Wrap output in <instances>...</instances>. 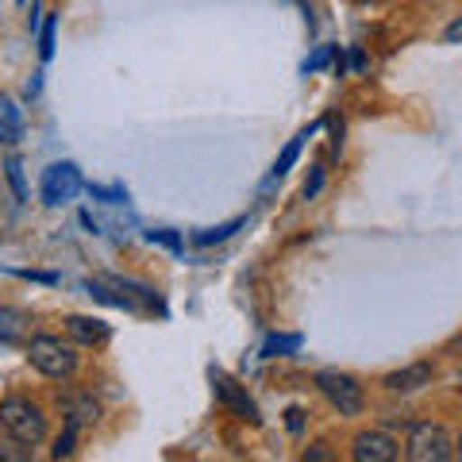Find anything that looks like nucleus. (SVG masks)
I'll use <instances>...</instances> for the list:
<instances>
[{"mask_svg": "<svg viewBox=\"0 0 462 462\" xmlns=\"http://www.w3.org/2000/svg\"><path fill=\"white\" fill-rule=\"evenodd\" d=\"M0 424H5V431L16 443H27V447H35L42 436H47V416H42L39 404L32 401H23V397H12L0 404Z\"/></svg>", "mask_w": 462, "mask_h": 462, "instance_id": "f257e3e1", "label": "nucleus"}, {"mask_svg": "<svg viewBox=\"0 0 462 462\" xmlns=\"http://www.w3.org/2000/svg\"><path fill=\"white\" fill-rule=\"evenodd\" d=\"M27 358H32V366L39 374H47V378H69V374L78 370V351L54 336H35L27 343Z\"/></svg>", "mask_w": 462, "mask_h": 462, "instance_id": "f03ea898", "label": "nucleus"}, {"mask_svg": "<svg viewBox=\"0 0 462 462\" xmlns=\"http://www.w3.org/2000/svg\"><path fill=\"white\" fill-rule=\"evenodd\" d=\"M404 455H409L412 462H447L455 455V443L451 436H447V428L443 424H412L409 431V443H404Z\"/></svg>", "mask_w": 462, "mask_h": 462, "instance_id": "7ed1b4c3", "label": "nucleus"}, {"mask_svg": "<svg viewBox=\"0 0 462 462\" xmlns=\"http://www.w3.org/2000/svg\"><path fill=\"white\" fill-rule=\"evenodd\" d=\"M316 389L328 397L331 409H339V416H358L363 412V385H358L351 374H339V370H320L316 374Z\"/></svg>", "mask_w": 462, "mask_h": 462, "instance_id": "20e7f679", "label": "nucleus"}, {"mask_svg": "<svg viewBox=\"0 0 462 462\" xmlns=\"http://www.w3.org/2000/svg\"><path fill=\"white\" fill-rule=\"evenodd\" d=\"M42 200L47 205H66V200H74L81 193V173L74 162H54L42 170Z\"/></svg>", "mask_w": 462, "mask_h": 462, "instance_id": "39448f33", "label": "nucleus"}, {"mask_svg": "<svg viewBox=\"0 0 462 462\" xmlns=\"http://www.w3.org/2000/svg\"><path fill=\"white\" fill-rule=\"evenodd\" d=\"M351 455H355V462H393L397 439L389 436V431H358Z\"/></svg>", "mask_w": 462, "mask_h": 462, "instance_id": "423d86ee", "label": "nucleus"}, {"mask_svg": "<svg viewBox=\"0 0 462 462\" xmlns=\"http://www.w3.org/2000/svg\"><path fill=\"white\" fill-rule=\"evenodd\" d=\"M212 385H216V397H220L231 412L243 416V420H251V424H258V409H254V401L247 397V389H239L231 378H224V374H216Z\"/></svg>", "mask_w": 462, "mask_h": 462, "instance_id": "0eeeda50", "label": "nucleus"}, {"mask_svg": "<svg viewBox=\"0 0 462 462\" xmlns=\"http://www.w3.org/2000/svg\"><path fill=\"white\" fill-rule=\"evenodd\" d=\"M431 382V363H412V366H404V370H393V374H385V389L389 393H416V389H424Z\"/></svg>", "mask_w": 462, "mask_h": 462, "instance_id": "6e6552de", "label": "nucleus"}, {"mask_svg": "<svg viewBox=\"0 0 462 462\" xmlns=\"http://www.w3.org/2000/svg\"><path fill=\"white\" fill-rule=\"evenodd\" d=\"M58 409L66 412V420L69 424H97V416H100V404L89 397V393H66V397H58Z\"/></svg>", "mask_w": 462, "mask_h": 462, "instance_id": "1a4fd4ad", "label": "nucleus"}, {"mask_svg": "<svg viewBox=\"0 0 462 462\" xmlns=\"http://www.w3.org/2000/svg\"><path fill=\"white\" fill-rule=\"evenodd\" d=\"M69 339H78L81 346H97L108 339V324L105 320H93V316H69L66 320Z\"/></svg>", "mask_w": 462, "mask_h": 462, "instance_id": "9d476101", "label": "nucleus"}, {"mask_svg": "<svg viewBox=\"0 0 462 462\" xmlns=\"http://www.w3.org/2000/svg\"><path fill=\"white\" fill-rule=\"evenodd\" d=\"M23 135V112L12 97H0V143H16Z\"/></svg>", "mask_w": 462, "mask_h": 462, "instance_id": "9b49d317", "label": "nucleus"}, {"mask_svg": "<svg viewBox=\"0 0 462 462\" xmlns=\"http://www.w3.org/2000/svg\"><path fill=\"white\" fill-rule=\"evenodd\" d=\"M316 127H320V124H312V127H305V132H300L297 139H289V147L282 151V158H278V162H273V170H270V181H278L282 178V173L289 170V166H293L297 162V154H300V147H305V139L316 132Z\"/></svg>", "mask_w": 462, "mask_h": 462, "instance_id": "f8f14e48", "label": "nucleus"}, {"mask_svg": "<svg viewBox=\"0 0 462 462\" xmlns=\"http://www.w3.org/2000/svg\"><path fill=\"white\" fill-rule=\"evenodd\" d=\"M23 328H27V316L16 312V309H0V339L12 343V339H20L23 336Z\"/></svg>", "mask_w": 462, "mask_h": 462, "instance_id": "ddd939ff", "label": "nucleus"}, {"mask_svg": "<svg viewBox=\"0 0 462 462\" xmlns=\"http://www.w3.org/2000/svg\"><path fill=\"white\" fill-rule=\"evenodd\" d=\"M239 227H243V220H227V224H220V227L197 231V236H193V243H197V247H212V243H224V239H231V236H236Z\"/></svg>", "mask_w": 462, "mask_h": 462, "instance_id": "4468645a", "label": "nucleus"}, {"mask_svg": "<svg viewBox=\"0 0 462 462\" xmlns=\"http://www.w3.org/2000/svg\"><path fill=\"white\" fill-rule=\"evenodd\" d=\"M74 439H78V424L66 420V431L54 439V451H51V455H54V458H69V455H74Z\"/></svg>", "mask_w": 462, "mask_h": 462, "instance_id": "2eb2a0df", "label": "nucleus"}, {"mask_svg": "<svg viewBox=\"0 0 462 462\" xmlns=\"http://www.w3.org/2000/svg\"><path fill=\"white\" fill-rule=\"evenodd\" d=\"M300 346V336H273L266 343V355H282V351H297Z\"/></svg>", "mask_w": 462, "mask_h": 462, "instance_id": "dca6fc26", "label": "nucleus"}, {"mask_svg": "<svg viewBox=\"0 0 462 462\" xmlns=\"http://www.w3.org/2000/svg\"><path fill=\"white\" fill-rule=\"evenodd\" d=\"M8 181H12V193H16L20 200L27 197L23 189V170H20V158H8Z\"/></svg>", "mask_w": 462, "mask_h": 462, "instance_id": "f3484780", "label": "nucleus"}, {"mask_svg": "<svg viewBox=\"0 0 462 462\" xmlns=\"http://www.w3.org/2000/svg\"><path fill=\"white\" fill-rule=\"evenodd\" d=\"M54 27H58V20L54 16H47V23H42V47H39V54H42V62L54 54Z\"/></svg>", "mask_w": 462, "mask_h": 462, "instance_id": "a211bd4d", "label": "nucleus"}, {"mask_svg": "<svg viewBox=\"0 0 462 462\" xmlns=\"http://www.w3.org/2000/svg\"><path fill=\"white\" fill-rule=\"evenodd\" d=\"M151 239L162 243V247H170V251H181V239L173 236V231H151Z\"/></svg>", "mask_w": 462, "mask_h": 462, "instance_id": "6ab92c4d", "label": "nucleus"}, {"mask_svg": "<svg viewBox=\"0 0 462 462\" xmlns=\"http://www.w3.org/2000/svg\"><path fill=\"white\" fill-rule=\"evenodd\" d=\"M443 39H447V42H462V20H455V23H447V32H443Z\"/></svg>", "mask_w": 462, "mask_h": 462, "instance_id": "aec40b11", "label": "nucleus"}, {"mask_svg": "<svg viewBox=\"0 0 462 462\" xmlns=\"http://www.w3.org/2000/svg\"><path fill=\"white\" fill-rule=\"evenodd\" d=\"M300 416H305L300 409H289V412H285V424H289V431H300V424H305V420H300Z\"/></svg>", "mask_w": 462, "mask_h": 462, "instance_id": "412c9836", "label": "nucleus"}, {"mask_svg": "<svg viewBox=\"0 0 462 462\" xmlns=\"http://www.w3.org/2000/svg\"><path fill=\"white\" fill-rule=\"evenodd\" d=\"M320 181H324V173L316 170V173H312V181L305 185V197H316V193H320Z\"/></svg>", "mask_w": 462, "mask_h": 462, "instance_id": "4be33fe9", "label": "nucleus"}, {"mask_svg": "<svg viewBox=\"0 0 462 462\" xmlns=\"http://www.w3.org/2000/svg\"><path fill=\"white\" fill-rule=\"evenodd\" d=\"M305 458H328V451H324V443H316L312 451H305Z\"/></svg>", "mask_w": 462, "mask_h": 462, "instance_id": "5701e85b", "label": "nucleus"}, {"mask_svg": "<svg viewBox=\"0 0 462 462\" xmlns=\"http://www.w3.org/2000/svg\"><path fill=\"white\" fill-rule=\"evenodd\" d=\"M455 451H458V458H462V439H458V447H455Z\"/></svg>", "mask_w": 462, "mask_h": 462, "instance_id": "b1692460", "label": "nucleus"}, {"mask_svg": "<svg viewBox=\"0 0 462 462\" xmlns=\"http://www.w3.org/2000/svg\"><path fill=\"white\" fill-rule=\"evenodd\" d=\"M16 5H23V0H16Z\"/></svg>", "mask_w": 462, "mask_h": 462, "instance_id": "393cba45", "label": "nucleus"}]
</instances>
